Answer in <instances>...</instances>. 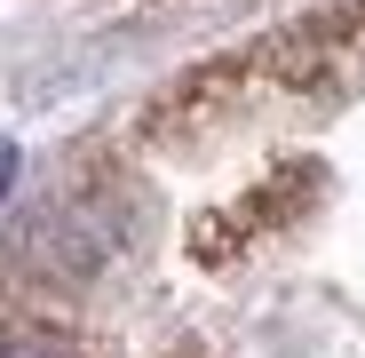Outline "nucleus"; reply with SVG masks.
Instances as JSON below:
<instances>
[{
	"label": "nucleus",
	"mask_w": 365,
	"mask_h": 358,
	"mask_svg": "<svg viewBox=\"0 0 365 358\" xmlns=\"http://www.w3.org/2000/svg\"><path fill=\"white\" fill-rule=\"evenodd\" d=\"M9 184H16V151L0 144V199H9Z\"/></svg>",
	"instance_id": "3"
},
{
	"label": "nucleus",
	"mask_w": 365,
	"mask_h": 358,
	"mask_svg": "<svg viewBox=\"0 0 365 358\" xmlns=\"http://www.w3.org/2000/svg\"><path fill=\"white\" fill-rule=\"evenodd\" d=\"M119 239H128V207H119L111 192H88V199L48 207V223L32 231V255H40L56 279H96V271L119 255Z\"/></svg>",
	"instance_id": "1"
},
{
	"label": "nucleus",
	"mask_w": 365,
	"mask_h": 358,
	"mask_svg": "<svg viewBox=\"0 0 365 358\" xmlns=\"http://www.w3.org/2000/svg\"><path fill=\"white\" fill-rule=\"evenodd\" d=\"M0 358H80V342L48 334V327H24V334H0Z\"/></svg>",
	"instance_id": "2"
}]
</instances>
